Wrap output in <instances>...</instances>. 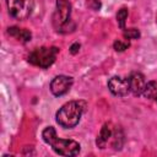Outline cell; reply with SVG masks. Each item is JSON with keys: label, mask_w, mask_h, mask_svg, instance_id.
<instances>
[{"label": "cell", "mask_w": 157, "mask_h": 157, "mask_svg": "<svg viewBox=\"0 0 157 157\" xmlns=\"http://www.w3.org/2000/svg\"><path fill=\"white\" fill-rule=\"evenodd\" d=\"M9 13L16 20H26L33 11V0H6Z\"/></svg>", "instance_id": "5"}, {"label": "cell", "mask_w": 157, "mask_h": 157, "mask_svg": "<svg viewBox=\"0 0 157 157\" xmlns=\"http://www.w3.org/2000/svg\"><path fill=\"white\" fill-rule=\"evenodd\" d=\"M7 33L11 37H13V38H16V39H18L23 43L29 42L31 38H32V33L28 29H22V28H18V27H9Z\"/></svg>", "instance_id": "10"}, {"label": "cell", "mask_w": 157, "mask_h": 157, "mask_svg": "<svg viewBox=\"0 0 157 157\" xmlns=\"http://www.w3.org/2000/svg\"><path fill=\"white\" fill-rule=\"evenodd\" d=\"M72 83H74L72 77L66 76V75H59V76H55L52 80L50 91L54 96L60 97V96H64L65 93H67L70 91Z\"/></svg>", "instance_id": "6"}, {"label": "cell", "mask_w": 157, "mask_h": 157, "mask_svg": "<svg viewBox=\"0 0 157 157\" xmlns=\"http://www.w3.org/2000/svg\"><path fill=\"white\" fill-rule=\"evenodd\" d=\"M113 131H114V126L110 123H105L102 126V129H101V131H99V134L97 136V140H96V144H97V146L99 148H105L108 142L110 144Z\"/></svg>", "instance_id": "9"}, {"label": "cell", "mask_w": 157, "mask_h": 157, "mask_svg": "<svg viewBox=\"0 0 157 157\" xmlns=\"http://www.w3.org/2000/svg\"><path fill=\"white\" fill-rule=\"evenodd\" d=\"M108 88L114 96L125 97L130 92L129 80L128 78H123L120 76H113L108 81Z\"/></svg>", "instance_id": "7"}, {"label": "cell", "mask_w": 157, "mask_h": 157, "mask_svg": "<svg viewBox=\"0 0 157 157\" xmlns=\"http://www.w3.org/2000/svg\"><path fill=\"white\" fill-rule=\"evenodd\" d=\"M71 15V4L67 0H58L56 9L53 15V25L59 32H65Z\"/></svg>", "instance_id": "4"}, {"label": "cell", "mask_w": 157, "mask_h": 157, "mask_svg": "<svg viewBox=\"0 0 157 157\" xmlns=\"http://www.w3.org/2000/svg\"><path fill=\"white\" fill-rule=\"evenodd\" d=\"M129 86H130V92L134 96H140L142 94L145 87H146V78L141 72H131L129 76Z\"/></svg>", "instance_id": "8"}, {"label": "cell", "mask_w": 157, "mask_h": 157, "mask_svg": "<svg viewBox=\"0 0 157 157\" xmlns=\"http://www.w3.org/2000/svg\"><path fill=\"white\" fill-rule=\"evenodd\" d=\"M59 49L56 47H40L36 48L28 55V61L42 69H48L56 59Z\"/></svg>", "instance_id": "3"}, {"label": "cell", "mask_w": 157, "mask_h": 157, "mask_svg": "<svg viewBox=\"0 0 157 157\" xmlns=\"http://www.w3.org/2000/svg\"><path fill=\"white\" fill-rule=\"evenodd\" d=\"M83 112V103L78 101H71L65 103L56 113V121L60 126L65 129L75 128L82 115Z\"/></svg>", "instance_id": "2"}, {"label": "cell", "mask_w": 157, "mask_h": 157, "mask_svg": "<svg viewBox=\"0 0 157 157\" xmlns=\"http://www.w3.org/2000/svg\"><path fill=\"white\" fill-rule=\"evenodd\" d=\"M156 98H157V97H156Z\"/></svg>", "instance_id": "17"}, {"label": "cell", "mask_w": 157, "mask_h": 157, "mask_svg": "<svg viewBox=\"0 0 157 157\" xmlns=\"http://www.w3.org/2000/svg\"><path fill=\"white\" fill-rule=\"evenodd\" d=\"M42 137L44 142L52 146V148L60 156H76L80 152V144L71 139H60L53 126H48L43 130Z\"/></svg>", "instance_id": "1"}, {"label": "cell", "mask_w": 157, "mask_h": 157, "mask_svg": "<svg viewBox=\"0 0 157 157\" xmlns=\"http://www.w3.org/2000/svg\"><path fill=\"white\" fill-rule=\"evenodd\" d=\"M124 37L126 39H137L140 37V31L137 28H129L124 29Z\"/></svg>", "instance_id": "14"}, {"label": "cell", "mask_w": 157, "mask_h": 157, "mask_svg": "<svg viewBox=\"0 0 157 157\" xmlns=\"http://www.w3.org/2000/svg\"><path fill=\"white\" fill-rule=\"evenodd\" d=\"M114 49L117 52H124L125 49H128L129 47V42H123V40H115L114 44H113Z\"/></svg>", "instance_id": "15"}, {"label": "cell", "mask_w": 157, "mask_h": 157, "mask_svg": "<svg viewBox=\"0 0 157 157\" xmlns=\"http://www.w3.org/2000/svg\"><path fill=\"white\" fill-rule=\"evenodd\" d=\"M78 49H80V44H78V43H74V44L70 47V52H71V54H76V53L78 52Z\"/></svg>", "instance_id": "16"}, {"label": "cell", "mask_w": 157, "mask_h": 157, "mask_svg": "<svg viewBox=\"0 0 157 157\" xmlns=\"http://www.w3.org/2000/svg\"><path fill=\"white\" fill-rule=\"evenodd\" d=\"M142 94H144L145 98H150V99L156 98L157 97V82L156 81L147 82L146 83V87H145V90L142 92Z\"/></svg>", "instance_id": "12"}, {"label": "cell", "mask_w": 157, "mask_h": 157, "mask_svg": "<svg viewBox=\"0 0 157 157\" xmlns=\"http://www.w3.org/2000/svg\"><path fill=\"white\" fill-rule=\"evenodd\" d=\"M126 17H128V9L123 7L118 11L117 13V21H118V25L121 29H125V21H126Z\"/></svg>", "instance_id": "13"}, {"label": "cell", "mask_w": 157, "mask_h": 157, "mask_svg": "<svg viewBox=\"0 0 157 157\" xmlns=\"http://www.w3.org/2000/svg\"><path fill=\"white\" fill-rule=\"evenodd\" d=\"M123 144H124V134H123V130L114 126V131H113V135H112V140H110V145L114 150H120L123 147Z\"/></svg>", "instance_id": "11"}]
</instances>
